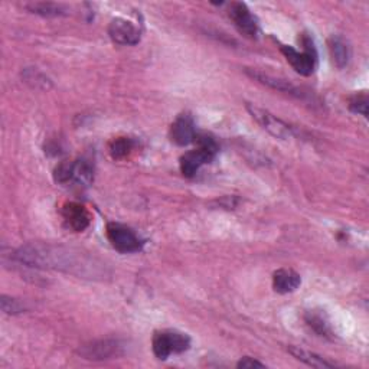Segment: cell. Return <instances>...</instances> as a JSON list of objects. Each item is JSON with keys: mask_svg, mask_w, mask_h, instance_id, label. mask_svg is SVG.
Listing matches in <instances>:
<instances>
[{"mask_svg": "<svg viewBox=\"0 0 369 369\" xmlns=\"http://www.w3.org/2000/svg\"><path fill=\"white\" fill-rule=\"evenodd\" d=\"M231 20L234 22L235 27L248 39H257L260 37V25L257 18H255L248 6L241 2H234L230 6L228 12Z\"/></svg>", "mask_w": 369, "mask_h": 369, "instance_id": "9", "label": "cell"}, {"mask_svg": "<svg viewBox=\"0 0 369 369\" xmlns=\"http://www.w3.org/2000/svg\"><path fill=\"white\" fill-rule=\"evenodd\" d=\"M348 107L351 111L356 112V115L368 117V96L365 93L352 96L348 101Z\"/></svg>", "mask_w": 369, "mask_h": 369, "instance_id": "21", "label": "cell"}, {"mask_svg": "<svg viewBox=\"0 0 369 369\" xmlns=\"http://www.w3.org/2000/svg\"><path fill=\"white\" fill-rule=\"evenodd\" d=\"M94 178V169L89 160H75L74 162V181L77 185L89 186Z\"/></svg>", "mask_w": 369, "mask_h": 369, "instance_id": "18", "label": "cell"}, {"mask_svg": "<svg viewBox=\"0 0 369 369\" xmlns=\"http://www.w3.org/2000/svg\"><path fill=\"white\" fill-rule=\"evenodd\" d=\"M0 306H2V310L5 311L6 315H19L22 313V311L26 310L25 304L13 297H9V296H2L0 297Z\"/></svg>", "mask_w": 369, "mask_h": 369, "instance_id": "22", "label": "cell"}, {"mask_svg": "<svg viewBox=\"0 0 369 369\" xmlns=\"http://www.w3.org/2000/svg\"><path fill=\"white\" fill-rule=\"evenodd\" d=\"M328 48H329V53H330V58L333 61V64L337 68H345L349 61H351V46L348 45V42L340 38V37H330L328 41Z\"/></svg>", "mask_w": 369, "mask_h": 369, "instance_id": "14", "label": "cell"}, {"mask_svg": "<svg viewBox=\"0 0 369 369\" xmlns=\"http://www.w3.org/2000/svg\"><path fill=\"white\" fill-rule=\"evenodd\" d=\"M108 35L112 42L123 46L137 45L141 38V32L138 27L124 18H116L110 22Z\"/></svg>", "mask_w": 369, "mask_h": 369, "instance_id": "10", "label": "cell"}, {"mask_svg": "<svg viewBox=\"0 0 369 369\" xmlns=\"http://www.w3.org/2000/svg\"><path fill=\"white\" fill-rule=\"evenodd\" d=\"M53 179L56 183H68L74 181V162H63L53 170Z\"/></svg>", "mask_w": 369, "mask_h": 369, "instance_id": "20", "label": "cell"}, {"mask_svg": "<svg viewBox=\"0 0 369 369\" xmlns=\"http://www.w3.org/2000/svg\"><path fill=\"white\" fill-rule=\"evenodd\" d=\"M302 285L300 274L290 268H280L273 274V287L280 294L293 293Z\"/></svg>", "mask_w": 369, "mask_h": 369, "instance_id": "13", "label": "cell"}, {"mask_svg": "<svg viewBox=\"0 0 369 369\" xmlns=\"http://www.w3.org/2000/svg\"><path fill=\"white\" fill-rule=\"evenodd\" d=\"M25 79H26V82L34 81L35 89H48L49 84H51L49 78H46L44 74H41L37 70H26L25 71Z\"/></svg>", "mask_w": 369, "mask_h": 369, "instance_id": "23", "label": "cell"}, {"mask_svg": "<svg viewBox=\"0 0 369 369\" xmlns=\"http://www.w3.org/2000/svg\"><path fill=\"white\" fill-rule=\"evenodd\" d=\"M195 141L198 143V149L181 157V172L186 178L195 176L204 164L214 160L219 150L216 141L208 134H198Z\"/></svg>", "mask_w": 369, "mask_h": 369, "instance_id": "2", "label": "cell"}, {"mask_svg": "<svg viewBox=\"0 0 369 369\" xmlns=\"http://www.w3.org/2000/svg\"><path fill=\"white\" fill-rule=\"evenodd\" d=\"M105 234L111 247L122 254L138 252L143 248V241L130 228V226L119 222H108Z\"/></svg>", "mask_w": 369, "mask_h": 369, "instance_id": "5", "label": "cell"}, {"mask_svg": "<svg viewBox=\"0 0 369 369\" xmlns=\"http://www.w3.org/2000/svg\"><path fill=\"white\" fill-rule=\"evenodd\" d=\"M302 45H303V52H299L289 45H280V51L286 56L287 63L293 67V70L297 74L303 77H309L316 70L318 52L313 41H311V38L306 34L302 35Z\"/></svg>", "mask_w": 369, "mask_h": 369, "instance_id": "3", "label": "cell"}, {"mask_svg": "<svg viewBox=\"0 0 369 369\" xmlns=\"http://www.w3.org/2000/svg\"><path fill=\"white\" fill-rule=\"evenodd\" d=\"M25 9L44 18H61L67 16L70 12L65 5L53 2H31L25 5Z\"/></svg>", "mask_w": 369, "mask_h": 369, "instance_id": "15", "label": "cell"}, {"mask_svg": "<svg viewBox=\"0 0 369 369\" xmlns=\"http://www.w3.org/2000/svg\"><path fill=\"white\" fill-rule=\"evenodd\" d=\"M247 110L250 112V116L255 122H257L267 133H270L276 138L289 140V138L296 137L294 127L286 122H283L277 116L271 115L270 111H267L259 105H254V104H247Z\"/></svg>", "mask_w": 369, "mask_h": 369, "instance_id": "6", "label": "cell"}, {"mask_svg": "<svg viewBox=\"0 0 369 369\" xmlns=\"http://www.w3.org/2000/svg\"><path fill=\"white\" fill-rule=\"evenodd\" d=\"M287 351L293 358H296L297 361H300V362H303L311 368H335L336 366L335 362H330V361L322 358L321 355H318L315 352H310L307 349H303L300 347L292 345L287 348Z\"/></svg>", "mask_w": 369, "mask_h": 369, "instance_id": "16", "label": "cell"}, {"mask_svg": "<svg viewBox=\"0 0 369 369\" xmlns=\"http://www.w3.org/2000/svg\"><path fill=\"white\" fill-rule=\"evenodd\" d=\"M153 354L157 359L166 361L172 354H182L190 348V337L179 330H159L152 340Z\"/></svg>", "mask_w": 369, "mask_h": 369, "instance_id": "4", "label": "cell"}, {"mask_svg": "<svg viewBox=\"0 0 369 369\" xmlns=\"http://www.w3.org/2000/svg\"><path fill=\"white\" fill-rule=\"evenodd\" d=\"M133 148H134V143L130 137H117L110 141L108 152L112 159H123L130 155Z\"/></svg>", "mask_w": 369, "mask_h": 369, "instance_id": "19", "label": "cell"}, {"mask_svg": "<svg viewBox=\"0 0 369 369\" xmlns=\"http://www.w3.org/2000/svg\"><path fill=\"white\" fill-rule=\"evenodd\" d=\"M124 354V345L119 339H100L85 344L78 349V355L89 361L115 359Z\"/></svg>", "mask_w": 369, "mask_h": 369, "instance_id": "8", "label": "cell"}, {"mask_svg": "<svg viewBox=\"0 0 369 369\" xmlns=\"http://www.w3.org/2000/svg\"><path fill=\"white\" fill-rule=\"evenodd\" d=\"M63 216L68 228L75 233H82L85 228H89L91 222L90 212L85 209L84 205L77 202H70L63 208Z\"/></svg>", "mask_w": 369, "mask_h": 369, "instance_id": "12", "label": "cell"}, {"mask_svg": "<svg viewBox=\"0 0 369 369\" xmlns=\"http://www.w3.org/2000/svg\"><path fill=\"white\" fill-rule=\"evenodd\" d=\"M237 366L238 368H241V369H252V368H266V365L264 363H261V362H259L257 359H252V358H250V356H245V358H242L238 363H237Z\"/></svg>", "mask_w": 369, "mask_h": 369, "instance_id": "24", "label": "cell"}, {"mask_svg": "<svg viewBox=\"0 0 369 369\" xmlns=\"http://www.w3.org/2000/svg\"><path fill=\"white\" fill-rule=\"evenodd\" d=\"M13 259L22 264L37 268L61 270L79 276L96 274V270H93L96 263L87 257V254L49 244H27L20 247L15 251Z\"/></svg>", "mask_w": 369, "mask_h": 369, "instance_id": "1", "label": "cell"}, {"mask_svg": "<svg viewBox=\"0 0 369 369\" xmlns=\"http://www.w3.org/2000/svg\"><path fill=\"white\" fill-rule=\"evenodd\" d=\"M196 136L198 133L195 129V123L188 115L179 116L172 127H170V140L178 146H188L193 143Z\"/></svg>", "mask_w": 369, "mask_h": 369, "instance_id": "11", "label": "cell"}, {"mask_svg": "<svg viewBox=\"0 0 369 369\" xmlns=\"http://www.w3.org/2000/svg\"><path fill=\"white\" fill-rule=\"evenodd\" d=\"M304 321L307 326L313 330L316 335L323 336V337H330L332 335V328L329 321L326 319L325 313L318 310H310L304 315Z\"/></svg>", "mask_w": 369, "mask_h": 369, "instance_id": "17", "label": "cell"}, {"mask_svg": "<svg viewBox=\"0 0 369 369\" xmlns=\"http://www.w3.org/2000/svg\"><path fill=\"white\" fill-rule=\"evenodd\" d=\"M245 72H247L248 77H251L252 79H255L257 82L266 85V87H268L271 90H276L278 93L292 96V97H294L297 100H302V101H311V100H313V98H311L310 91L304 90L303 87H299V85H294L293 82H290L287 79L273 77V75H268V74L261 72L259 70H251V68H247Z\"/></svg>", "mask_w": 369, "mask_h": 369, "instance_id": "7", "label": "cell"}]
</instances>
